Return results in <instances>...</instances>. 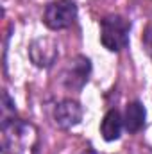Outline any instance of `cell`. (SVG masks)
I'll return each mask as SVG.
<instances>
[{
    "instance_id": "cell-1",
    "label": "cell",
    "mask_w": 152,
    "mask_h": 154,
    "mask_svg": "<svg viewBox=\"0 0 152 154\" xmlns=\"http://www.w3.org/2000/svg\"><path fill=\"white\" fill-rule=\"evenodd\" d=\"M131 22L120 14H109L100 20V43L109 52H120L129 45Z\"/></svg>"
},
{
    "instance_id": "cell-2",
    "label": "cell",
    "mask_w": 152,
    "mask_h": 154,
    "mask_svg": "<svg viewBox=\"0 0 152 154\" xmlns=\"http://www.w3.org/2000/svg\"><path fill=\"white\" fill-rule=\"evenodd\" d=\"M77 18V4L74 0H52L45 5L43 23L52 31L68 29Z\"/></svg>"
},
{
    "instance_id": "cell-3",
    "label": "cell",
    "mask_w": 152,
    "mask_h": 154,
    "mask_svg": "<svg viewBox=\"0 0 152 154\" xmlns=\"http://www.w3.org/2000/svg\"><path fill=\"white\" fill-rule=\"evenodd\" d=\"M91 74V61L86 56H75L63 74V84L66 90L81 91Z\"/></svg>"
},
{
    "instance_id": "cell-4",
    "label": "cell",
    "mask_w": 152,
    "mask_h": 154,
    "mask_svg": "<svg viewBox=\"0 0 152 154\" xmlns=\"http://www.w3.org/2000/svg\"><path fill=\"white\" fill-rule=\"evenodd\" d=\"M29 56L31 61L39 66V68H50L56 59L59 57V50H57V43L52 38H38L34 39L29 47Z\"/></svg>"
},
{
    "instance_id": "cell-5",
    "label": "cell",
    "mask_w": 152,
    "mask_h": 154,
    "mask_svg": "<svg viewBox=\"0 0 152 154\" xmlns=\"http://www.w3.org/2000/svg\"><path fill=\"white\" fill-rule=\"evenodd\" d=\"M54 120L59 129H72L82 120V108L74 99H63L54 108Z\"/></svg>"
},
{
    "instance_id": "cell-6",
    "label": "cell",
    "mask_w": 152,
    "mask_h": 154,
    "mask_svg": "<svg viewBox=\"0 0 152 154\" xmlns=\"http://www.w3.org/2000/svg\"><path fill=\"white\" fill-rule=\"evenodd\" d=\"M145 118H147V111H145L143 104L140 100H134V102L127 104V108H125L123 129L127 133H138L145 125Z\"/></svg>"
},
{
    "instance_id": "cell-7",
    "label": "cell",
    "mask_w": 152,
    "mask_h": 154,
    "mask_svg": "<svg viewBox=\"0 0 152 154\" xmlns=\"http://www.w3.org/2000/svg\"><path fill=\"white\" fill-rule=\"evenodd\" d=\"M122 129H123V116L120 115L118 109H109V111L104 115L102 124H100L102 138H104L106 142H114V140L120 138Z\"/></svg>"
},
{
    "instance_id": "cell-8",
    "label": "cell",
    "mask_w": 152,
    "mask_h": 154,
    "mask_svg": "<svg viewBox=\"0 0 152 154\" xmlns=\"http://www.w3.org/2000/svg\"><path fill=\"white\" fill-rule=\"evenodd\" d=\"M9 113L14 115L16 113V108H14V102L11 100V97L7 95V91L2 93V118L7 120L9 118Z\"/></svg>"
},
{
    "instance_id": "cell-9",
    "label": "cell",
    "mask_w": 152,
    "mask_h": 154,
    "mask_svg": "<svg viewBox=\"0 0 152 154\" xmlns=\"http://www.w3.org/2000/svg\"><path fill=\"white\" fill-rule=\"evenodd\" d=\"M82 154H97V152H95V151H84Z\"/></svg>"
}]
</instances>
